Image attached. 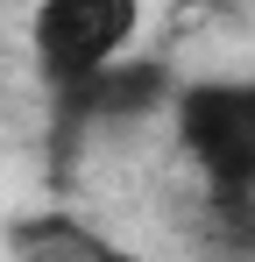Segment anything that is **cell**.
<instances>
[{"mask_svg":"<svg viewBox=\"0 0 255 262\" xmlns=\"http://www.w3.org/2000/svg\"><path fill=\"white\" fill-rule=\"evenodd\" d=\"M170 121L213 206L255 199V78H184Z\"/></svg>","mask_w":255,"mask_h":262,"instance_id":"6da1fadb","label":"cell"},{"mask_svg":"<svg viewBox=\"0 0 255 262\" xmlns=\"http://www.w3.org/2000/svg\"><path fill=\"white\" fill-rule=\"evenodd\" d=\"M135 36H142V0H36L29 14V57L50 99L121 64Z\"/></svg>","mask_w":255,"mask_h":262,"instance_id":"7a4b0ae2","label":"cell"},{"mask_svg":"<svg viewBox=\"0 0 255 262\" xmlns=\"http://www.w3.org/2000/svg\"><path fill=\"white\" fill-rule=\"evenodd\" d=\"M170 99H177V71L163 57H135L128 50L121 64H107L85 85L57 92L50 114H57V135H85V128H135V121H149Z\"/></svg>","mask_w":255,"mask_h":262,"instance_id":"3957f363","label":"cell"},{"mask_svg":"<svg viewBox=\"0 0 255 262\" xmlns=\"http://www.w3.org/2000/svg\"><path fill=\"white\" fill-rule=\"evenodd\" d=\"M7 262H142V255L114 248L99 227L71 213H29L7 227Z\"/></svg>","mask_w":255,"mask_h":262,"instance_id":"277c9868","label":"cell"}]
</instances>
